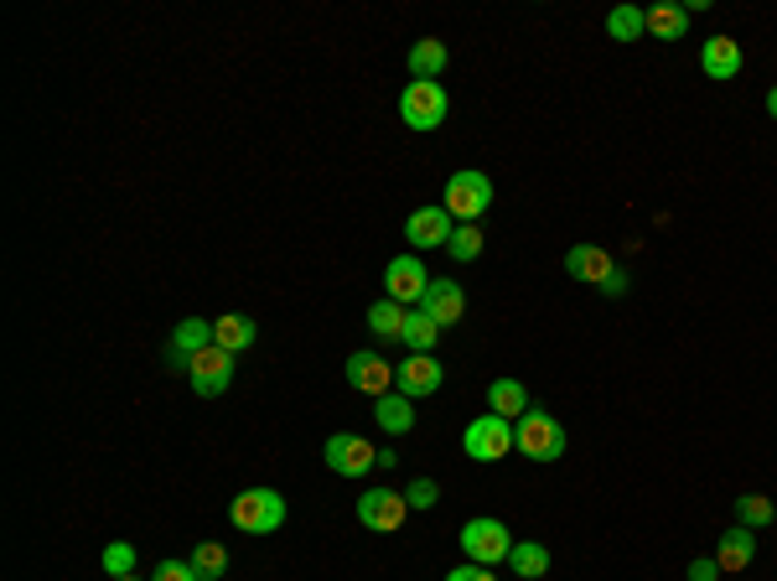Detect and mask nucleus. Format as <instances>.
Listing matches in <instances>:
<instances>
[{"label":"nucleus","mask_w":777,"mask_h":581,"mask_svg":"<svg viewBox=\"0 0 777 581\" xmlns=\"http://www.w3.org/2000/svg\"><path fill=\"white\" fill-rule=\"evenodd\" d=\"M488 410L503 420H519L529 410V389L519 379H492L488 385Z\"/></svg>","instance_id":"nucleus-22"},{"label":"nucleus","mask_w":777,"mask_h":581,"mask_svg":"<svg viewBox=\"0 0 777 581\" xmlns=\"http://www.w3.org/2000/svg\"><path fill=\"white\" fill-rule=\"evenodd\" d=\"M405 499H410L415 514H426V509H436V499H441V483H436V478H415V483H405Z\"/></svg>","instance_id":"nucleus-32"},{"label":"nucleus","mask_w":777,"mask_h":581,"mask_svg":"<svg viewBox=\"0 0 777 581\" xmlns=\"http://www.w3.org/2000/svg\"><path fill=\"white\" fill-rule=\"evenodd\" d=\"M508 565H513V577L540 581L544 571H550V550H544L540 540H513V550H508Z\"/></svg>","instance_id":"nucleus-25"},{"label":"nucleus","mask_w":777,"mask_h":581,"mask_svg":"<svg viewBox=\"0 0 777 581\" xmlns=\"http://www.w3.org/2000/svg\"><path fill=\"white\" fill-rule=\"evenodd\" d=\"M451 234H457V218L441 208H415L410 218H405V239L415 244V249H446L451 244Z\"/></svg>","instance_id":"nucleus-13"},{"label":"nucleus","mask_w":777,"mask_h":581,"mask_svg":"<svg viewBox=\"0 0 777 581\" xmlns=\"http://www.w3.org/2000/svg\"><path fill=\"white\" fill-rule=\"evenodd\" d=\"M203 348H213V323H207V317H182L172 343H166V364L187 374V358L203 354Z\"/></svg>","instance_id":"nucleus-14"},{"label":"nucleus","mask_w":777,"mask_h":581,"mask_svg":"<svg viewBox=\"0 0 777 581\" xmlns=\"http://www.w3.org/2000/svg\"><path fill=\"white\" fill-rule=\"evenodd\" d=\"M446 581H498V577H492V565L467 561V565H457V571H446Z\"/></svg>","instance_id":"nucleus-34"},{"label":"nucleus","mask_w":777,"mask_h":581,"mask_svg":"<svg viewBox=\"0 0 777 581\" xmlns=\"http://www.w3.org/2000/svg\"><path fill=\"white\" fill-rule=\"evenodd\" d=\"M120 581H141V577H120Z\"/></svg>","instance_id":"nucleus-38"},{"label":"nucleus","mask_w":777,"mask_h":581,"mask_svg":"<svg viewBox=\"0 0 777 581\" xmlns=\"http://www.w3.org/2000/svg\"><path fill=\"white\" fill-rule=\"evenodd\" d=\"M374 416H379V426L389 436H410L415 431V405H410V395H399V389H389V395L374 400Z\"/></svg>","instance_id":"nucleus-21"},{"label":"nucleus","mask_w":777,"mask_h":581,"mask_svg":"<svg viewBox=\"0 0 777 581\" xmlns=\"http://www.w3.org/2000/svg\"><path fill=\"white\" fill-rule=\"evenodd\" d=\"M571 447V436L555 416H544L540 405H529L524 416L513 420V452H524L529 462H560Z\"/></svg>","instance_id":"nucleus-1"},{"label":"nucleus","mask_w":777,"mask_h":581,"mask_svg":"<svg viewBox=\"0 0 777 581\" xmlns=\"http://www.w3.org/2000/svg\"><path fill=\"white\" fill-rule=\"evenodd\" d=\"M457 546H461V555H467L472 565H503L508 550H513V534H508L503 519L477 514V519H467V524H461Z\"/></svg>","instance_id":"nucleus-3"},{"label":"nucleus","mask_w":777,"mask_h":581,"mask_svg":"<svg viewBox=\"0 0 777 581\" xmlns=\"http://www.w3.org/2000/svg\"><path fill=\"white\" fill-rule=\"evenodd\" d=\"M187 561H192V571H197L203 581H223V571H228V550H223L218 540H203Z\"/></svg>","instance_id":"nucleus-29"},{"label":"nucleus","mask_w":777,"mask_h":581,"mask_svg":"<svg viewBox=\"0 0 777 581\" xmlns=\"http://www.w3.org/2000/svg\"><path fill=\"white\" fill-rule=\"evenodd\" d=\"M446 110H451L446 83H405V94H399V120L410 130H420V135L446 125Z\"/></svg>","instance_id":"nucleus-6"},{"label":"nucleus","mask_w":777,"mask_h":581,"mask_svg":"<svg viewBox=\"0 0 777 581\" xmlns=\"http://www.w3.org/2000/svg\"><path fill=\"white\" fill-rule=\"evenodd\" d=\"M151 581H203V577L192 571V561H161Z\"/></svg>","instance_id":"nucleus-33"},{"label":"nucleus","mask_w":777,"mask_h":581,"mask_svg":"<svg viewBox=\"0 0 777 581\" xmlns=\"http://www.w3.org/2000/svg\"><path fill=\"white\" fill-rule=\"evenodd\" d=\"M436 343H441V327L415 307L410 317H405V354H436Z\"/></svg>","instance_id":"nucleus-27"},{"label":"nucleus","mask_w":777,"mask_h":581,"mask_svg":"<svg viewBox=\"0 0 777 581\" xmlns=\"http://www.w3.org/2000/svg\"><path fill=\"white\" fill-rule=\"evenodd\" d=\"M720 577V561L715 555H699V561H689V581H715Z\"/></svg>","instance_id":"nucleus-35"},{"label":"nucleus","mask_w":777,"mask_h":581,"mask_svg":"<svg viewBox=\"0 0 777 581\" xmlns=\"http://www.w3.org/2000/svg\"><path fill=\"white\" fill-rule=\"evenodd\" d=\"M689 6H679V0H653L648 6V32L658 37V42H684L689 37Z\"/></svg>","instance_id":"nucleus-19"},{"label":"nucleus","mask_w":777,"mask_h":581,"mask_svg":"<svg viewBox=\"0 0 777 581\" xmlns=\"http://www.w3.org/2000/svg\"><path fill=\"white\" fill-rule=\"evenodd\" d=\"M426 290H430V275H426V265H420V255L389 259V271H384V296H389V302L415 312L426 302Z\"/></svg>","instance_id":"nucleus-8"},{"label":"nucleus","mask_w":777,"mask_h":581,"mask_svg":"<svg viewBox=\"0 0 777 581\" xmlns=\"http://www.w3.org/2000/svg\"><path fill=\"white\" fill-rule=\"evenodd\" d=\"M596 290H602V296H612V302H617V296H627V271H622V265H617V271L606 275V281H602V286H596Z\"/></svg>","instance_id":"nucleus-36"},{"label":"nucleus","mask_w":777,"mask_h":581,"mask_svg":"<svg viewBox=\"0 0 777 581\" xmlns=\"http://www.w3.org/2000/svg\"><path fill=\"white\" fill-rule=\"evenodd\" d=\"M606 32H612V42H637L648 32V6H617L606 17Z\"/></svg>","instance_id":"nucleus-26"},{"label":"nucleus","mask_w":777,"mask_h":581,"mask_svg":"<svg viewBox=\"0 0 777 581\" xmlns=\"http://www.w3.org/2000/svg\"><path fill=\"white\" fill-rule=\"evenodd\" d=\"M446 385V369L436 354H405V364H395V389L410 400H426Z\"/></svg>","instance_id":"nucleus-11"},{"label":"nucleus","mask_w":777,"mask_h":581,"mask_svg":"<svg viewBox=\"0 0 777 581\" xmlns=\"http://www.w3.org/2000/svg\"><path fill=\"white\" fill-rule=\"evenodd\" d=\"M461 452L472 457V462H503L513 452V420L503 416H477L467 431H461Z\"/></svg>","instance_id":"nucleus-5"},{"label":"nucleus","mask_w":777,"mask_h":581,"mask_svg":"<svg viewBox=\"0 0 777 581\" xmlns=\"http://www.w3.org/2000/svg\"><path fill=\"white\" fill-rule=\"evenodd\" d=\"M254 338H259L254 317H238V312H228V317H218V323H213V343H218V348H228V354H244V348H254Z\"/></svg>","instance_id":"nucleus-24"},{"label":"nucleus","mask_w":777,"mask_h":581,"mask_svg":"<svg viewBox=\"0 0 777 581\" xmlns=\"http://www.w3.org/2000/svg\"><path fill=\"white\" fill-rule=\"evenodd\" d=\"M488 208H492L488 172H477V166H461V172H451V182H446V213H451L457 224H477Z\"/></svg>","instance_id":"nucleus-4"},{"label":"nucleus","mask_w":777,"mask_h":581,"mask_svg":"<svg viewBox=\"0 0 777 581\" xmlns=\"http://www.w3.org/2000/svg\"><path fill=\"white\" fill-rule=\"evenodd\" d=\"M321 457H327V468H333L337 478H364L368 468H379V452L368 447L364 436H352V431H337V436H327V447H321Z\"/></svg>","instance_id":"nucleus-10"},{"label":"nucleus","mask_w":777,"mask_h":581,"mask_svg":"<svg viewBox=\"0 0 777 581\" xmlns=\"http://www.w3.org/2000/svg\"><path fill=\"white\" fill-rule=\"evenodd\" d=\"M767 114H773V120H777V83H773V89H767Z\"/></svg>","instance_id":"nucleus-37"},{"label":"nucleus","mask_w":777,"mask_h":581,"mask_svg":"<svg viewBox=\"0 0 777 581\" xmlns=\"http://www.w3.org/2000/svg\"><path fill=\"white\" fill-rule=\"evenodd\" d=\"M348 385L358 389V395H389L395 389V364L384 354H374V348H358V354L348 358Z\"/></svg>","instance_id":"nucleus-12"},{"label":"nucleus","mask_w":777,"mask_h":581,"mask_svg":"<svg viewBox=\"0 0 777 581\" xmlns=\"http://www.w3.org/2000/svg\"><path fill=\"white\" fill-rule=\"evenodd\" d=\"M286 499H280V488H244L234 503H228V519H234L244 534H275L286 524Z\"/></svg>","instance_id":"nucleus-2"},{"label":"nucleus","mask_w":777,"mask_h":581,"mask_svg":"<svg viewBox=\"0 0 777 581\" xmlns=\"http://www.w3.org/2000/svg\"><path fill=\"white\" fill-rule=\"evenodd\" d=\"M405 317H410V307H399V302H374L368 307V327H374V338L379 343H405Z\"/></svg>","instance_id":"nucleus-23"},{"label":"nucleus","mask_w":777,"mask_h":581,"mask_svg":"<svg viewBox=\"0 0 777 581\" xmlns=\"http://www.w3.org/2000/svg\"><path fill=\"white\" fill-rule=\"evenodd\" d=\"M352 514H358V524H364V530L395 534L399 524H405V514H410V499H405V493H395V488H368Z\"/></svg>","instance_id":"nucleus-9"},{"label":"nucleus","mask_w":777,"mask_h":581,"mask_svg":"<svg viewBox=\"0 0 777 581\" xmlns=\"http://www.w3.org/2000/svg\"><path fill=\"white\" fill-rule=\"evenodd\" d=\"M715 561H720V571H746V565L757 561V534L746 530V524H730L720 534V546H715Z\"/></svg>","instance_id":"nucleus-20"},{"label":"nucleus","mask_w":777,"mask_h":581,"mask_svg":"<svg viewBox=\"0 0 777 581\" xmlns=\"http://www.w3.org/2000/svg\"><path fill=\"white\" fill-rule=\"evenodd\" d=\"M777 519V503L767 499V493H742L736 499V524H746V530H761V524H773Z\"/></svg>","instance_id":"nucleus-28"},{"label":"nucleus","mask_w":777,"mask_h":581,"mask_svg":"<svg viewBox=\"0 0 777 581\" xmlns=\"http://www.w3.org/2000/svg\"><path fill=\"white\" fill-rule=\"evenodd\" d=\"M234 358L238 354H228V348H203V354H192L187 358V385L203 395V400H218L223 389L234 385Z\"/></svg>","instance_id":"nucleus-7"},{"label":"nucleus","mask_w":777,"mask_h":581,"mask_svg":"<svg viewBox=\"0 0 777 581\" xmlns=\"http://www.w3.org/2000/svg\"><path fill=\"white\" fill-rule=\"evenodd\" d=\"M405 63H410V79H415V83H441L446 63H451V52H446L441 37H420Z\"/></svg>","instance_id":"nucleus-18"},{"label":"nucleus","mask_w":777,"mask_h":581,"mask_svg":"<svg viewBox=\"0 0 777 581\" xmlns=\"http://www.w3.org/2000/svg\"><path fill=\"white\" fill-rule=\"evenodd\" d=\"M104 577L110 581L135 577V546H130V540H110V546H104Z\"/></svg>","instance_id":"nucleus-31"},{"label":"nucleus","mask_w":777,"mask_h":581,"mask_svg":"<svg viewBox=\"0 0 777 581\" xmlns=\"http://www.w3.org/2000/svg\"><path fill=\"white\" fill-rule=\"evenodd\" d=\"M612 271H617V259H612V249H602V244H575V249H565V275H571V281L602 286Z\"/></svg>","instance_id":"nucleus-16"},{"label":"nucleus","mask_w":777,"mask_h":581,"mask_svg":"<svg viewBox=\"0 0 777 581\" xmlns=\"http://www.w3.org/2000/svg\"><path fill=\"white\" fill-rule=\"evenodd\" d=\"M742 42L736 37H710L705 48H699V73L705 79H715V83H726V79H736L742 73Z\"/></svg>","instance_id":"nucleus-17"},{"label":"nucleus","mask_w":777,"mask_h":581,"mask_svg":"<svg viewBox=\"0 0 777 581\" xmlns=\"http://www.w3.org/2000/svg\"><path fill=\"white\" fill-rule=\"evenodd\" d=\"M446 255L461 259V265H472V259L482 255V224H457L451 244H446Z\"/></svg>","instance_id":"nucleus-30"},{"label":"nucleus","mask_w":777,"mask_h":581,"mask_svg":"<svg viewBox=\"0 0 777 581\" xmlns=\"http://www.w3.org/2000/svg\"><path fill=\"white\" fill-rule=\"evenodd\" d=\"M420 312H426V317L441 327V333L451 323H461V312H467V290H461V281H446V275H441V281H430Z\"/></svg>","instance_id":"nucleus-15"}]
</instances>
